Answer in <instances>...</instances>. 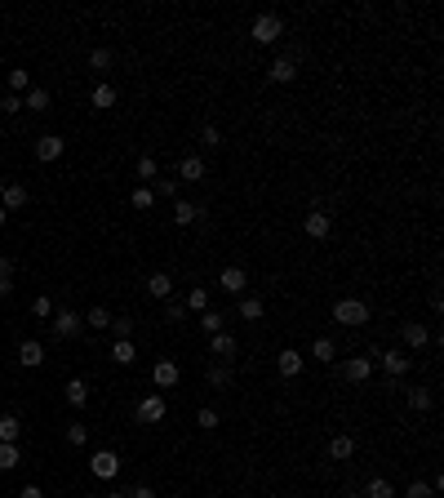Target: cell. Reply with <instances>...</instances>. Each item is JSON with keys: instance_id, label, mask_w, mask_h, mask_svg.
Returning <instances> with one entry per match:
<instances>
[{"instance_id": "cell-1", "label": "cell", "mask_w": 444, "mask_h": 498, "mask_svg": "<svg viewBox=\"0 0 444 498\" xmlns=\"http://www.w3.org/2000/svg\"><path fill=\"white\" fill-rule=\"evenodd\" d=\"M334 321L347 325V330H360V325L369 321V303H360V298H338L334 303Z\"/></svg>"}, {"instance_id": "cell-2", "label": "cell", "mask_w": 444, "mask_h": 498, "mask_svg": "<svg viewBox=\"0 0 444 498\" xmlns=\"http://www.w3.org/2000/svg\"><path fill=\"white\" fill-rule=\"evenodd\" d=\"M49 330H54V338H58V343H71V338L84 330V316L71 312V307H62V312L49 316Z\"/></svg>"}, {"instance_id": "cell-3", "label": "cell", "mask_w": 444, "mask_h": 498, "mask_svg": "<svg viewBox=\"0 0 444 498\" xmlns=\"http://www.w3.org/2000/svg\"><path fill=\"white\" fill-rule=\"evenodd\" d=\"M253 41H258V45H276L280 41V36H285V23H280V18L276 14H258V18H253Z\"/></svg>"}, {"instance_id": "cell-4", "label": "cell", "mask_w": 444, "mask_h": 498, "mask_svg": "<svg viewBox=\"0 0 444 498\" xmlns=\"http://www.w3.org/2000/svg\"><path fill=\"white\" fill-rule=\"evenodd\" d=\"M377 361H382V370L391 374V378H404V374L413 370V356L400 352V347H386V352H377Z\"/></svg>"}, {"instance_id": "cell-5", "label": "cell", "mask_w": 444, "mask_h": 498, "mask_svg": "<svg viewBox=\"0 0 444 498\" xmlns=\"http://www.w3.org/2000/svg\"><path fill=\"white\" fill-rule=\"evenodd\" d=\"M89 472L98 476V481H111V476H120V454H116V449H98V454L89 458Z\"/></svg>"}, {"instance_id": "cell-6", "label": "cell", "mask_w": 444, "mask_h": 498, "mask_svg": "<svg viewBox=\"0 0 444 498\" xmlns=\"http://www.w3.org/2000/svg\"><path fill=\"white\" fill-rule=\"evenodd\" d=\"M178 378H183V370H178V361H156L151 365V383H156L160 392H174Z\"/></svg>"}, {"instance_id": "cell-7", "label": "cell", "mask_w": 444, "mask_h": 498, "mask_svg": "<svg viewBox=\"0 0 444 498\" xmlns=\"http://www.w3.org/2000/svg\"><path fill=\"white\" fill-rule=\"evenodd\" d=\"M302 231H307L311 240H325L329 231H334V214H325V210H311L307 218H302Z\"/></svg>"}, {"instance_id": "cell-8", "label": "cell", "mask_w": 444, "mask_h": 498, "mask_svg": "<svg viewBox=\"0 0 444 498\" xmlns=\"http://www.w3.org/2000/svg\"><path fill=\"white\" fill-rule=\"evenodd\" d=\"M165 396H160V392H151V396H143V400H138V409H134V414H138V422H147V427H151V422H160V418H165Z\"/></svg>"}, {"instance_id": "cell-9", "label": "cell", "mask_w": 444, "mask_h": 498, "mask_svg": "<svg viewBox=\"0 0 444 498\" xmlns=\"http://www.w3.org/2000/svg\"><path fill=\"white\" fill-rule=\"evenodd\" d=\"M218 289H226V294H235V298H244V289H249V271H244V267H222Z\"/></svg>"}, {"instance_id": "cell-10", "label": "cell", "mask_w": 444, "mask_h": 498, "mask_svg": "<svg viewBox=\"0 0 444 498\" xmlns=\"http://www.w3.org/2000/svg\"><path fill=\"white\" fill-rule=\"evenodd\" d=\"M338 370H342V378H347V383H364V378L373 374V361H369V356H347Z\"/></svg>"}, {"instance_id": "cell-11", "label": "cell", "mask_w": 444, "mask_h": 498, "mask_svg": "<svg viewBox=\"0 0 444 498\" xmlns=\"http://www.w3.org/2000/svg\"><path fill=\"white\" fill-rule=\"evenodd\" d=\"M400 338H404V347H413V352H422V347L431 343V330H427V325H422V321H404Z\"/></svg>"}, {"instance_id": "cell-12", "label": "cell", "mask_w": 444, "mask_h": 498, "mask_svg": "<svg viewBox=\"0 0 444 498\" xmlns=\"http://www.w3.org/2000/svg\"><path fill=\"white\" fill-rule=\"evenodd\" d=\"M62 147H67V143H62V134H40V138H36V156H40L45 165H49V161H58V156H62Z\"/></svg>"}, {"instance_id": "cell-13", "label": "cell", "mask_w": 444, "mask_h": 498, "mask_svg": "<svg viewBox=\"0 0 444 498\" xmlns=\"http://www.w3.org/2000/svg\"><path fill=\"white\" fill-rule=\"evenodd\" d=\"M147 294L160 298V303L174 298V276H169V271H151V276H147Z\"/></svg>"}, {"instance_id": "cell-14", "label": "cell", "mask_w": 444, "mask_h": 498, "mask_svg": "<svg viewBox=\"0 0 444 498\" xmlns=\"http://www.w3.org/2000/svg\"><path fill=\"white\" fill-rule=\"evenodd\" d=\"M27 205V187L23 183H5V196H0V210L5 214H18Z\"/></svg>"}, {"instance_id": "cell-15", "label": "cell", "mask_w": 444, "mask_h": 498, "mask_svg": "<svg viewBox=\"0 0 444 498\" xmlns=\"http://www.w3.org/2000/svg\"><path fill=\"white\" fill-rule=\"evenodd\" d=\"M276 370H280V378H298V374H302V352L285 347V352L276 356Z\"/></svg>"}, {"instance_id": "cell-16", "label": "cell", "mask_w": 444, "mask_h": 498, "mask_svg": "<svg viewBox=\"0 0 444 498\" xmlns=\"http://www.w3.org/2000/svg\"><path fill=\"white\" fill-rule=\"evenodd\" d=\"M267 76H271V84H289V80L298 76V58H276L267 67Z\"/></svg>"}, {"instance_id": "cell-17", "label": "cell", "mask_w": 444, "mask_h": 498, "mask_svg": "<svg viewBox=\"0 0 444 498\" xmlns=\"http://www.w3.org/2000/svg\"><path fill=\"white\" fill-rule=\"evenodd\" d=\"M235 347H240V343H235V334H226V330L209 338V356H218V361H231Z\"/></svg>"}, {"instance_id": "cell-18", "label": "cell", "mask_w": 444, "mask_h": 498, "mask_svg": "<svg viewBox=\"0 0 444 498\" xmlns=\"http://www.w3.org/2000/svg\"><path fill=\"white\" fill-rule=\"evenodd\" d=\"M200 218H205L200 205H191V201H174V223H178V227H191V223H200Z\"/></svg>"}, {"instance_id": "cell-19", "label": "cell", "mask_w": 444, "mask_h": 498, "mask_svg": "<svg viewBox=\"0 0 444 498\" xmlns=\"http://www.w3.org/2000/svg\"><path fill=\"white\" fill-rule=\"evenodd\" d=\"M116 98H120V93H116V84H107V80H98V84H93V93H89V102H93L98 111L116 107Z\"/></svg>"}, {"instance_id": "cell-20", "label": "cell", "mask_w": 444, "mask_h": 498, "mask_svg": "<svg viewBox=\"0 0 444 498\" xmlns=\"http://www.w3.org/2000/svg\"><path fill=\"white\" fill-rule=\"evenodd\" d=\"M23 440V422L18 414H0V445H18Z\"/></svg>"}, {"instance_id": "cell-21", "label": "cell", "mask_w": 444, "mask_h": 498, "mask_svg": "<svg viewBox=\"0 0 444 498\" xmlns=\"http://www.w3.org/2000/svg\"><path fill=\"white\" fill-rule=\"evenodd\" d=\"M18 361H23L27 370H36V365H45V343H36V338H27V343L18 347Z\"/></svg>"}, {"instance_id": "cell-22", "label": "cell", "mask_w": 444, "mask_h": 498, "mask_svg": "<svg viewBox=\"0 0 444 498\" xmlns=\"http://www.w3.org/2000/svg\"><path fill=\"white\" fill-rule=\"evenodd\" d=\"M178 178H187V183H205V161H200V156H183Z\"/></svg>"}, {"instance_id": "cell-23", "label": "cell", "mask_w": 444, "mask_h": 498, "mask_svg": "<svg viewBox=\"0 0 444 498\" xmlns=\"http://www.w3.org/2000/svg\"><path fill=\"white\" fill-rule=\"evenodd\" d=\"M111 361H116V365H134L138 361L134 338H116V343H111Z\"/></svg>"}, {"instance_id": "cell-24", "label": "cell", "mask_w": 444, "mask_h": 498, "mask_svg": "<svg viewBox=\"0 0 444 498\" xmlns=\"http://www.w3.org/2000/svg\"><path fill=\"white\" fill-rule=\"evenodd\" d=\"M351 454H355V440H351V436H334V440H329V458H338V463H351Z\"/></svg>"}, {"instance_id": "cell-25", "label": "cell", "mask_w": 444, "mask_h": 498, "mask_svg": "<svg viewBox=\"0 0 444 498\" xmlns=\"http://www.w3.org/2000/svg\"><path fill=\"white\" fill-rule=\"evenodd\" d=\"M311 356H316L320 365H334L338 361V343L334 338H316V343H311Z\"/></svg>"}, {"instance_id": "cell-26", "label": "cell", "mask_w": 444, "mask_h": 498, "mask_svg": "<svg viewBox=\"0 0 444 498\" xmlns=\"http://www.w3.org/2000/svg\"><path fill=\"white\" fill-rule=\"evenodd\" d=\"M404 400H409V409H413V414H427V409L436 405V396H431L427 387H409V396H404Z\"/></svg>"}, {"instance_id": "cell-27", "label": "cell", "mask_w": 444, "mask_h": 498, "mask_svg": "<svg viewBox=\"0 0 444 498\" xmlns=\"http://www.w3.org/2000/svg\"><path fill=\"white\" fill-rule=\"evenodd\" d=\"M364 498H400V494H395V485L386 481V476H373V481L364 485Z\"/></svg>"}, {"instance_id": "cell-28", "label": "cell", "mask_w": 444, "mask_h": 498, "mask_svg": "<svg viewBox=\"0 0 444 498\" xmlns=\"http://www.w3.org/2000/svg\"><path fill=\"white\" fill-rule=\"evenodd\" d=\"M62 396H67V405H84V400H89V383H84V378H71L67 387H62Z\"/></svg>"}, {"instance_id": "cell-29", "label": "cell", "mask_w": 444, "mask_h": 498, "mask_svg": "<svg viewBox=\"0 0 444 498\" xmlns=\"http://www.w3.org/2000/svg\"><path fill=\"white\" fill-rule=\"evenodd\" d=\"M84 325H89V330H111V312L107 307H89V312H84Z\"/></svg>"}, {"instance_id": "cell-30", "label": "cell", "mask_w": 444, "mask_h": 498, "mask_svg": "<svg viewBox=\"0 0 444 498\" xmlns=\"http://www.w3.org/2000/svg\"><path fill=\"white\" fill-rule=\"evenodd\" d=\"M134 174L143 178V183H156L160 178V165H156V156H138V165H134Z\"/></svg>"}, {"instance_id": "cell-31", "label": "cell", "mask_w": 444, "mask_h": 498, "mask_svg": "<svg viewBox=\"0 0 444 498\" xmlns=\"http://www.w3.org/2000/svg\"><path fill=\"white\" fill-rule=\"evenodd\" d=\"M187 312H209V289H205V285H196L191 289V294H187Z\"/></svg>"}, {"instance_id": "cell-32", "label": "cell", "mask_w": 444, "mask_h": 498, "mask_svg": "<svg viewBox=\"0 0 444 498\" xmlns=\"http://www.w3.org/2000/svg\"><path fill=\"white\" fill-rule=\"evenodd\" d=\"M222 325H226V316H222V312H213V307H209V312H200V330L209 334V338H213V334H222Z\"/></svg>"}, {"instance_id": "cell-33", "label": "cell", "mask_w": 444, "mask_h": 498, "mask_svg": "<svg viewBox=\"0 0 444 498\" xmlns=\"http://www.w3.org/2000/svg\"><path fill=\"white\" fill-rule=\"evenodd\" d=\"M23 107H27V111H49V89H27Z\"/></svg>"}, {"instance_id": "cell-34", "label": "cell", "mask_w": 444, "mask_h": 498, "mask_svg": "<svg viewBox=\"0 0 444 498\" xmlns=\"http://www.w3.org/2000/svg\"><path fill=\"white\" fill-rule=\"evenodd\" d=\"M231 378H235V374H231V365H226V361H218L209 370V387H231Z\"/></svg>"}, {"instance_id": "cell-35", "label": "cell", "mask_w": 444, "mask_h": 498, "mask_svg": "<svg viewBox=\"0 0 444 498\" xmlns=\"http://www.w3.org/2000/svg\"><path fill=\"white\" fill-rule=\"evenodd\" d=\"M18 463H23V449L18 445H0V472H14Z\"/></svg>"}, {"instance_id": "cell-36", "label": "cell", "mask_w": 444, "mask_h": 498, "mask_svg": "<svg viewBox=\"0 0 444 498\" xmlns=\"http://www.w3.org/2000/svg\"><path fill=\"white\" fill-rule=\"evenodd\" d=\"M262 298H240V321H262Z\"/></svg>"}, {"instance_id": "cell-37", "label": "cell", "mask_w": 444, "mask_h": 498, "mask_svg": "<svg viewBox=\"0 0 444 498\" xmlns=\"http://www.w3.org/2000/svg\"><path fill=\"white\" fill-rule=\"evenodd\" d=\"M151 192L165 196V201H178V178H165V174H160L156 183H151Z\"/></svg>"}, {"instance_id": "cell-38", "label": "cell", "mask_w": 444, "mask_h": 498, "mask_svg": "<svg viewBox=\"0 0 444 498\" xmlns=\"http://www.w3.org/2000/svg\"><path fill=\"white\" fill-rule=\"evenodd\" d=\"M111 63H116V54H111V49H102V45H98V49L89 54V67H93V71H107Z\"/></svg>"}, {"instance_id": "cell-39", "label": "cell", "mask_w": 444, "mask_h": 498, "mask_svg": "<svg viewBox=\"0 0 444 498\" xmlns=\"http://www.w3.org/2000/svg\"><path fill=\"white\" fill-rule=\"evenodd\" d=\"M32 89V84H27V71L18 67V71H9V93H18V98H23V93Z\"/></svg>"}, {"instance_id": "cell-40", "label": "cell", "mask_w": 444, "mask_h": 498, "mask_svg": "<svg viewBox=\"0 0 444 498\" xmlns=\"http://www.w3.org/2000/svg\"><path fill=\"white\" fill-rule=\"evenodd\" d=\"M400 498H436V490H431V481H413Z\"/></svg>"}, {"instance_id": "cell-41", "label": "cell", "mask_w": 444, "mask_h": 498, "mask_svg": "<svg viewBox=\"0 0 444 498\" xmlns=\"http://www.w3.org/2000/svg\"><path fill=\"white\" fill-rule=\"evenodd\" d=\"M32 316H36V321H49V316H54V298H36V303H32Z\"/></svg>"}, {"instance_id": "cell-42", "label": "cell", "mask_w": 444, "mask_h": 498, "mask_svg": "<svg viewBox=\"0 0 444 498\" xmlns=\"http://www.w3.org/2000/svg\"><path fill=\"white\" fill-rule=\"evenodd\" d=\"M111 334L116 338H134V321H129V316H111Z\"/></svg>"}, {"instance_id": "cell-43", "label": "cell", "mask_w": 444, "mask_h": 498, "mask_svg": "<svg viewBox=\"0 0 444 498\" xmlns=\"http://www.w3.org/2000/svg\"><path fill=\"white\" fill-rule=\"evenodd\" d=\"M156 205V192L151 187H134V210H151Z\"/></svg>"}, {"instance_id": "cell-44", "label": "cell", "mask_w": 444, "mask_h": 498, "mask_svg": "<svg viewBox=\"0 0 444 498\" xmlns=\"http://www.w3.org/2000/svg\"><path fill=\"white\" fill-rule=\"evenodd\" d=\"M67 440L71 445H84V440H89V427H84V422H67Z\"/></svg>"}, {"instance_id": "cell-45", "label": "cell", "mask_w": 444, "mask_h": 498, "mask_svg": "<svg viewBox=\"0 0 444 498\" xmlns=\"http://www.w3.org/2000/svg\"><path fill=\"white\" fill-rule=\"evenodd\" d=\"M196 422H200V427H218V422H222V414H218V409H209V405H200Z\"/></svg>"}, {"instance_id": "cell-46", "label": "cell", "mask_w": 444, "mask_h": 498, "mask_svg": "<svg viewBox=\"0 0 444 498\" xmlns=\"http://www.w3.org/2000/svg\"><path fill=\"white\" fill-rule=\"evenodd\" d=\"M0 111H5V116H18V111H23V98H18V93H5V98H0Z\"/></svg>"}, {"instance_id": "cell-47", "label": "cell", "mask_w": 444, "mask_h": 498, "mask_svg": "<svg viewBox=\"0 0 444 498\" xmlns=\"http://www.w3.org/2000/svg\"><path fill=\"white\" fill-rule=\"evenodd\" d=\"M200 143H205V147H222V134H218V125H205V129H200Z\"/></svg>"}, {"instance_id": "cell-48", "label": "cell", "mask_w": 444, "mask_h": 498, "mask_svg": "<svg viewBox=\"0 0 444 498\" xmlns=\"http://www.w3.org/2000/svg\"><path fill=\"white\" fill-rule=\"evenodd\" d=\"M183 316H187V307L174 303V298H165V321H183Z\"/></svg>"}, {"instance_id": "cell-49", "label": "cell", "mask_w": 444, "mask_h": 498, "mask_svg": "<svg viewBox=\"0 0 444 498\" xmlns=\"http://www.w3.org/2000/svg\"><path fill=\"white\" fill-rule=\"evenodd\" d=\"M18 498H45V490H40V485H23V490H18Z\"/></svg>"}, {"instance_id": "cell-50", "label": "cell", "mask_w": 444, "mask_h": 498, "mask_svg": "<svg viewBox=\"0 0 444 498\" xmlns=\"http://www.w3.org/2000/svg\"><path fill=\"white\" fill-rule=\"evenodd\" d=\"M129 498H156V490H151V485H134V490H129Z\"/></svg>"}, {"instance_id": "cell-51", "label": "cell", "mask_w": 444, "mask_h": 498, "mask_svg": "<svg viewBox=\"0 0 444 498\" xmlns=\"http://www.w3.org/2000/svg\"><path fill=\"white\" fill-rule=\"evenodd\" d=\"M0 276H9V280H14V258H5V253H0Z\"/></svg>"}, {"instance_id": "cell-52", "label": "cell", "mask_w": 444, "mask_h": 498, "mask_svg": "<svg viewBox=\"0 0 444 498\" xmlns=\"http://www.w3.org/2000/svg\"><path fill=\"white\" fill-rule=\"evenodd\" d=\"M9 294H14V280H9V276H0V298H9Z\"/></svg>"}, {"instance_id": "cell-53", "label": "cell", "mask_w": 444, "mask_h": 498, "mask_svg": "<svg viewBox=\"0 0 444 498\" xmlns=\"http://www.w3.org/2000/svg\"><path fill=\"white\" fill-rule=\"evenodd\" d=\"M342 498H364V494H355V490H347V494H342Z\"/></svg>"}, {"instance_id": "cell-54", "label": "cell", "mask_w": 444, "mask_h": 498, "mask_svg": "<svg viewBox=\"0 0 444 498\" xmlns=\"http://www.w3.org/2000/svg\"><path fill=\"white\" fill-rule=\"evenodd\" d=\"M5 218H9V214H5V210H0V227H5Z\"/></svg>"}, {"instance_id": "cell-55", "label": "cell", "mask_w": 444, "mask_h": 498, "mask_svg": "<svg viewBox=\"0 0 444 498\" xmlns=\"http://www.w3.org/2000/svg\"><path fill=\"white\" fill-rule=\"evenodd\" d=\"M107 498H129V494H107Z\"/></svg>"}, {"instance_id": "cell-56", "label": "cell", "mask_w": 444, "mask_h": 498, "mask_svg": "<svg viewBox=\"0 0 444 498\" xmlns=\"http://www.w3.org/2000/svg\"><path fill=\"white\" fill-rule=\"evenodd\" d=\"M0 196H5V178H0Z\"/></svg>"}]
</instances>
